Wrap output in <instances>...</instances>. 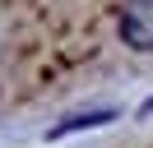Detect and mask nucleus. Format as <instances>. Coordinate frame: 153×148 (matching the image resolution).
Returning a JSON list of instances; mask_svg holds the SVG:
<instances>
[{
  "label": "nucleus",
  "instance_id": "nucleus-1",
  "mask_svg": "<svg viewBox=\"0 0 153 148\" xmlns=\"http://www.w3.org/2000/svg\"><path fill=\"white\" fill-rule=\"evenodd\" d=\"M116 28L130 51L153 56V0H121L116 5Z\"/></svg>",
  "mask_w": 153,
  "mask_h": 148
}]
</instances>
